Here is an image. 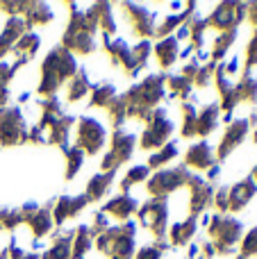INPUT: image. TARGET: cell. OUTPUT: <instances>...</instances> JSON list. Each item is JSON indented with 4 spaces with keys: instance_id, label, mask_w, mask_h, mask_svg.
Returning <instances> with one entry per match:
<instances>
[{
    "instance_id": "26",
    "label": "cell",
    "mask_w": 257,
    "mask_h": 259,
    "mask_svg": "<svg viewBox=\"0 0 257 259\" xmlns=\"http://www.w3.org/2000/svg\"><path fill=\"white\" fill-rule=\"evenodd\" d=\"M237 36H239V30H230V32H219V36L214 39V46L212 50H209V55H212V62L217 64L219 59H223L228 53H230V48L235 46Z\"/></svg>"
},
{
    "instance_id": "7",
    "label": "cell",
    "mask_w": 257,
    "mask_h": 259,
    "mask_svg": "<svg viewBox=\"0 0 257 259\" xmlns=\"http://www.w3.org/2000/svg\"><path fill=\"white\" fill-rule=\"evenodd\" d=\"M107 141V130L91 116H82L75 121V148H80L84 155H98Z\"/></svg>"
},
{
    "instance_id": "18",
    "label": "cell",
    "mask_w": 257,
    "mask_h": 259,
    "mask_svg": "<svg viewBox=\"0 0 257 259\" xmlns=\"http://www.w3.org/2000/svg\"><path fill=\"white\" fill-rule=\"evenodd\" d=\"M221 123V107L219 103H209L205 105L198 112V118H196V137H209L214 130Z\"/></svg>"
},
{
    "instance_id": "28",
    "label": "cell",
    "mask_w": 257,
    "mask_h": 259,
    "mask_svg": "<svg viewBox=\"0 0 257 259\" xmlns=\"http://www.w3.org/2000/svg\"><path fill=\"white\" fill-rule=\"evenodd\" d=\"M178 157V141H168L166 146H162L159 150H155L153 155L148 157V168L150 170H159V168H164V164H168V161H173Z\"/></svg>"
},
{
    "instance_id": "14",
    "label": "cell",
    "mask_w": 257,
    "mask_h": 259,
    "mask_svg": "<svg viewBox=\"0 0 257 259\" xmlns=\"http://www.w3.org/2000/svg\"><path fill=\"white\" fill-rule=\"evenodd\" d=\"M87 205H89L87 196H68V193H64V196L57 198V205L50 211L53 214V223L64 225L68 219H75L77 214H82V209Z\"/></svg>"
},
{
    "instance_id": "21",
    "label": "cell",
    "mask_w": 257,
    "mask_h": 259,
    "mask_svg": "<svg viewBox=\"0 0 257 259\" xmlns=\"http://www.w3.org/2000/svg\"><path fill=\"white\" fill-rule=\"evenodd\" d=\"M71 241H73V230L71 232H55L53 243H50V248L44 252L41 259H73Z\"/></svg>"
},
{
    "instance_id": "29",
    "label": "cell",
    "mask_w": 257,
    "mask_h": 259,
    "mask_svg": "<svg viewBox=\"0 0 257 259\" xmlns=\"http://www.w3.org/2000/svg\"><path fill=\"white\" fill-rule=\"evenodd\" d=\"M148 178H150V168L146 164L132 166V168L127 170V173L123 175V180H121V191L127 193L132 187H137V184H144Z\"/></svg>"
},
{
    "instance_id": "19",
    "label": "cell",
    "mask_w": 257,
    "mask_h": 259,
    "mask_svg": "<svg viewBox=\"0 0 257 259\" xmlns=\"http://www.w3.org/2000/svg\"><path fill=\"white\" fill-rule=\"evenodd\" d=\"M153 53L157 57L159 66L162 68H171L178 62V55H180V44H178L176 36H166V39H159L153 46Z\"/></svg>"
},
{
    "instance_id": "31",
    "label": "cell",
    "mask_w": 257,
    "mask_h": 259,
    "mask_svg": "<svg viewBox=\"0 0 257 259\" xmlns=\"http://www.w3.org/2000/svg\"><path fill=\"white\" fill-rule=\"evenodd\" d=\"M107 114H109V121L114 123V127H123L127 121V105H125V98L118 96V98L112 100V105L107 107Z\"/></svg>"
},
{
    "instance_id": "32",
    "label": "cell",
    "mask_w": 257,
    "mask_h": 259,
    "mask_svg": "<svg viewBox=\"0 0 257 259\" xmlns=\"http://www.w3.org/2000/svg\"><path fill=\"white\" fill-rule=\"evenodd\" d=\"M64 155H66V180H73L77 175V170L82 168V164H84V152L80 148L71 146Z\"/></svg>"
},
{
    "instance_id": "23",
    "label": "cell",
    "mask_w": 257,
    "mask_h": 259,
    "mask_svg": "<svg viewBox=\"0 0 257 259\" xmlns=\"http://www.w3.org/2000/svg\"><path fill=\"white\" fill-rule=\"evenodd\" d=\"M235 96H237V105L239 103H246V105L257 103V77L253 75V71H246L244 77L235 84Z\"/></svg>"
},
{
    "instance_id": "5",
    "label": "cell",
    "mask_w": 257,
    "mask_h": 259,
    "mask_svg": "<svg viewBox=\"0 0 257 259\" xmlns=\"http://www.w3.org/2000/svg\"><path fill=\"white\" fill-rule=\"evenodd\" d=\"M191 170L185 164L176 166V168H159L155 175H150L146 180V191L148 198H159V200H166V196L178 193L180 189H185L187 180H189Z\"/></svg>"
},
{
    "instance_id": "20",
    "label": "cell",
    "mask_w": 257,
    "mask_h": 259,
    "mask_svg": "<svg viewBox=\"0 0 257 259\" xmlns=\"http://www.w3.org/2000/svg\"><path fill=\"white\" fill-rule=\"evenodd\" d=\"M114 175L116 173H96L94 178L89 180V184H87V200L89 202H100L105 196H107V191H109V187L114 184Z\"/></svg>"
},
{
    "instance_id": "40",
    "label": "cell",
    "mask_w": 257,
    "mask_h": 259,
    "mask_svg": "<svg viewBox=\"0 0 257 259\" xmlns=\"http://www.w3.org/2000/svg\"><path fill=\"white\" fill-rule=\"evenodd\" d=\"M235 259H248V257H244V255H239V257H235Z\"/></svg>"
},
{
    "instance_id": "17",
    "label": "cell",
    "mask_w": 257,
    "mask_h": 259,
    "mask_svg": "<svg viewBox=\"0 0 257 259\" xmlns=\"http://www.w3.org/2000/svg\"><path fill=\"white\" fill-rule=\"evenodd\" d=\"M198 232V216H187V219H180L178 223H173L166 232V241L171 248L178 246H187L191 243V239Z\"/></svg>"
},
{
    "instance_id": "2",
    "label": "cell",
    "mask_w": 257,
    "mask_h": 259,
    "mask_svg": "<svg viewBox=\"0 0 257 259\" xmlns=\"http://www.w3.org/2000/svg\"><path fill=\"white\" fill-rule=\"evenodd\" d=\"M135 237H137V223L125 221L123 225L109 228L100 237H96V248L107 259H135Z\"/></svg>"
},
{
    "instance_id": "34",
    "label": "cell",
    "mask_w": 257,
    "mask_h": 259,
    "mask_svg": "<svg viewBox=\"0 0 257 259\" xmlns=\"http://www.w3.org/2000/svg\"><path fill=\"white\" fill-rule=\"evenodd\" d=\"M239 252L244 257H257V225L253 230H248V234H244L239 241Z\"/></svg>"
},
{
    "instance_id": "27",
    "label": "cell",
    "mask_w": 257,
    "mask_h": 259,
    "mask_svg": "<svg viewBox=\"0 0 257 259\" xmlns=\"http://www.w3.org/2000/svg\"><path fill=\"white\" fill-rule=\"evenodd\" d=\"M198 100L191 96L189 103H182V139H194L196 137V118H198Z\"/></svg>"
},
{
    "instance_id": "16",
    "label": "cell",
    "mask_w": 257,
    "mask_h": 259,
    "mask_svg": "<svg viewBox=\"0 0 257 259\" xmlns=\"http://www.w3.org/2000/svg\"><path fill=\"white\" fill-rule=\"evenodd\" d=\"M137 209H139V200H137L135 196H130V193H118L112 200L105 202V207L100 211H103L105 216H109V219H118L125 223V221H130V216L135 214Z\"/></svg>"
},
{
    "instance_id": "8",
    "label": "cell",
    "mask_w": 257,
    "mask_h": 259,
    "mask_svg": "<svg viewBox=\"0 0 257 259\" xmlns=\"http://www.w3.org/2000/svg\"><path fill=\"white\" fill-rule=\"evenodd\" d=\"M173 130H176V125H173L171 116L166 114V109L157 107L150 114L144 134H141V148H144V150H159L162 146L168 143Z\"/></svg>"
},
{
    "instance_id": "11",
    "label": "cell",
    "mask_w": 257,
    "mask_h": 259,
    "mask_svg": "<svg viewBox=\"0 0 257 259\" xmlns=\"http://www.w3.org/2000/svg\"><path fill=\"white\" fill-rule=\"evenodd\" d=\"M123 16H125L130 30L141 39H150L155 34V25H157V14L150 12L144 5H123Z\"/></svg>"
},
{
    "instance_id": "30",
    "label": "cell",
    "mask_w": 257,
    "mask_h": 259,
    "mask_svg": "<svg viewBox=\"0 0 257 259\" xmlns=\"http://www.w3.org/2000/svg\"><path fill=\"white\" fill-rule=\"evenodd\" d=\"M16 68L12 66V62H0V109L7 107L9 103V82L16 75Z\"/></svg>"
},
{
    "instance_id": "15",
    "label": "cell",
    "mask_w": 257,
    "mask_h": 259,
    "mask_svg": "<svg viewBox=\"0 0 257 259\" xmlns=\"http://www.w3.org/2000/svg\"><path fill=\"white\" fill-rule=\"evenodd\" d=\"M255 193H257V184L250 175L244 180H239V182L232 184V187H228V214H230V211L244 209V207L255 198Z\"/></svg>"
},
{
    "instance_id": "12",
    "label": "cell",
    "mask_w": 257,
    "mask_h": 259,
    "mask_svg": "<svg viewBox=\"0 0 257 259\" xmlns=\"http://www.w3.org/2000/svg\"><path fill=\"white\" fill-rule=\"evenodd\" d=\"M248 130H250L248 118H232V123H228L221 143H219V148H217V159H226L230 152H235L237 148L241 146V141L246 139Z\"/></svg>"
},
{
    "instance_id": "6",
    "label": "cell",
    "mask_w": 257,
    "mask_h": 259,
    "mask_svg": "<svg viewBox=\"0 0 257 259\" xmlns=\"http://www.w3.org/2000/svg\"><path fill=\"white\" fill-rule=\"evenodd\" d=\"M135 143H137L135 134L127 132L125 127L114 130L112 132V148L105 152L103 161H100L103 173H116V170L132 157V152H135Z\"/></svg>"
},
{
    "instance_id": "33",
    "label": "cell",
    "mask_w": 257,
    "mask_h": 259,
    "mask_svg": "<svg viewBox=\"0 0 257 259\" xmlns=\"http://www.w3.org/2000/svg\"><path fill=\"white\" fill-rule=\"evenodd\" d=\"M168 241H159V243H146V246H141L139 250L135 252V259H162L164 252L168 250Z\"/></svg>"
},
{
    "instance_id": "10",
    "label": "cell",
    "mask_w": 257,
    "mask_h": 259,
    "mask_svg": "<svg viewBox=\"0 0 257 259\" xmlns=\"http://www.w3.org/2000/svg\"><path fill=\"white\" fill-rule=\"evenodd\" d=\"M246 7H248V3L217 5V9L207 16V27H214V30H219V32L239 30V25L246 21Z\"/></svg>"
},
{
    "instance_id": "37",
    "label": "cell",
    "mask_w": 257,
    "mask_h": 259,
    "mask_svg": "<svg viewBox=\"0 0 257 259\" xmlns=\"http://www.w3.org/2000/svg\"><path fill=\"white\" fill-rule=\"evenodd\" d=\"M219 175H221V166H212V168H209L207 170V178H205V180H207V182H214V180H219Z\"/></svg>"
},
{
    "instance_id": "35",
    "label": "cell",
    "mask_w": 257,
    "mask_h": 259,
    "mask_svg": "<svg viewBox=\"0 0 257 259\" xmlns=\"http://www.w3.org/2000/svg\"><path fill=\"white\" fill-rule=\"evenodd\" d=\"M246 71H253V68L257 66V27H255V32H253V36H250V41H248V46H246Z\"/></svg>"
},
{
    "instance_id": "41",
    "label": "cell",
    "mask_w": 257,
    "mask_h": 259,
    "mask_svg": "<svg viewBox=\"0 0 257 259\" xmlns=\"http://www.w3.org/2000/svg\"><path fill=\"white\" fill-rule=\"evenodd\" d=\"M198 259H203V257H198Z\"/></svg>"
},
{
    "instance_id": "36",
    "label": "cell",
    "mask_w": 257,
    "mask_h": 259,
    "mask_svg": "<svg viewBox=\"0 0 257 259\" xmlns=\"http://www.w3.org/2000/svg\"><path fill=\"white\" fill-rule=\"evenodd\" d=\"M246 18H248L250 25L257 27V3H248V7H246Z\"/></svg>"
},
{
    "instance_id": "9",
    "label": "cell",
    "mask_w": 257,
    "mask_h": 259,
    "mask_svg": "<svg viewBox=\"0 0 257 259\" xmlns=\"http://www.w3.org/2000/svg\"><path fill=\"white\" fill-rule=\"evenodd\" d=\"M27 132H30V127H27L21 109L9 107V105L0 109V146H21L23 141H27Z\"/></svg>"
},
{
    "instance_id": "24",
    "label": "cell",
    "mask_w": 257,
    "mask_h": 259,
    "mask_svg": "<svg viewBox=\"0 0 257 259\" xmlns=\"http://www.w3.org/2000/svg\"><path fill=\"white\" fill-rule=\"evenodd\" d=\"M25 23H27V27H36V25H48L50 21L55 18V12L48 7L46 3H30L27 5V12H25Z\"/></svg>"
},
{
    "instance_id": "4",
    "label": "cell",
    "mask_w": 257,
    "mask_h": 259,
    "mask_svg": "<svg viewBox=\"0 0 257 259\" xmlns=\"http://www.w3.org/2000/svg\"><path fill=\"white\" fill-rule=\"evenodd\" d=\"M139 214V223L153 237V243L166 241V232H168V216H171V207L166 200H159V198H148L144 205H139L137 209Z\"/></svg>"
},
{
    "instance_id": "39",
    "label": "cell",
    "mask_w": 257,
    "mask_h": 259,
    "mask_svg": "<svg viewBox=\"0 0 257 259\" xmlns=\"http://www.w3.org/2000/svg\"><path fill=\"white\" fill-rule=\"evenodd\" d=\"M250 178L255 180V184H257V164H255V168H253V173H250Z\"/></svg>"
},
{
    "instance_id": "3",
    "label": "cell",
    "mask_w": 257,
    "mask_h": 259,
    "mask_svg": "<svg viewBox=\"0 0 257 259\" xmlns=\"http://www.w3.org/2000/svg\"><path fill=\"white\" fill-rule=\"evenodd\" d=\"M207 228H209L207 230L209 243L214 246L217 255H230V252H235L237 243L244 237L241 221L232 219L230 214H214Z\"/></svg>"
},
{
    "instance_id": "13",
    "label": "cell",
    "mask_w": 257,
    "mask_h": 259,
    "mask_svg": "<svg viewBox=\"0 0 257 259\" xmlns=\"http://www.w3.org/2000/svg\"><path fill=\"white\" fill-rule=\"evenodd\" d=\"M185 166L189 170H209L217 166V155L209 141H196L185 155Z\"/></svg>"
},
{
    "instance_id": "1",
    "label": "cell",
    "mask_w": 257,
    "mask_h": 259,
    "mask_svg": "<svg viewBox=\"0 0 257 259\" xmlns=\"http://www.w3.org/2000/svg\"><path fill=\"white\" fill-rule=\"evenodd\" d=\"M77 71H80V66H77L75 55H71L64 46H55V48L46 55L44 64H41L36 94H39L41 98L57 96L59 87L71 80Z\"/></svg>"
},
{
    "instance_id": "25",
    "label": "cell",
    "mask_w": 257,
    "mask_h": 259,
    "mask_svg": "<svg viewBox=\"0 0 257 259\" xmlns=\"http://www.w3.org/2000/svg\"><path fill=\"white\" fill-rule=\"evenodd\" d=\"M114 98H116V87L109 84V82H100V84L91 87L89 105L91 107H109Z\"/></svg>"
},
{
    "instance_id": "38",
    "label": "cell",
    "mask_w": 257,
    "mask_h": 259,
    "mask_svg": "<svg viewBox=\"0 0 257 259\" xmlns=\"http://www.w3.org/2000/svg\"><path fill=\"white\" fill-rule=\"evenodd\" d=\"M23 259H39V255H36V252H25V257Z\"/></svg>"
},
{
    "instance_id": "22",
    "label": "cell",
    "mask_w": 257,
    "mask_h": 259,
    "mask_svg": "<svg viewBox=\"0 0 257 259\" xmlns=\"http://www.w3.org/2000/svg\"><path fill=\"white\" fill-rule=\"evenodd\" d=\"M68 89H66V100L68 103H77V100H82L84 96L91 94V82H89V73L84 71V68H80V71L75 73V75L68 80Z\"/></svg>"
}]
</instances>
